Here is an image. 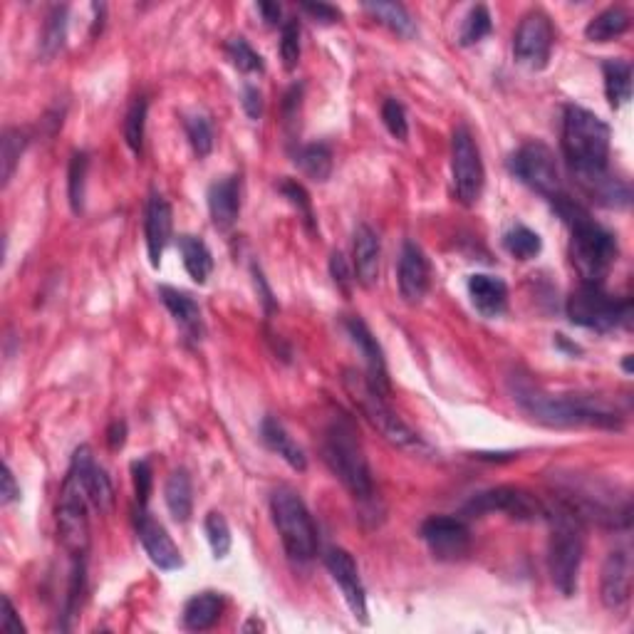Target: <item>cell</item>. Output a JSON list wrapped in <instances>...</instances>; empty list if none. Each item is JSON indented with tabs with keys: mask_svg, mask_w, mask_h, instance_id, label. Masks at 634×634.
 Listing matches in <instances>:
<instances>
[{
	"mask_svg": "<svg viewBox=\"0 0 634 634\" xmlns=\"http://www.w3.org/2000/svg\"><path fill=\"white\" fill-rule=\"evenodd\" d=\"M513 399L535 422L573 429V426H595V429H620L622 417L612 404L592 394H550L526 377H511Z\"/></svg>",
	"mask_w": 634,
	"mask_h": 634,
	"instance_id": "6da1fadb",
	"label": "cell"
},
{
	"mask_svg": "<svg viewBox=\"0 0 634 634\" xmlns=\"http://www.w3.org/2000/svg\"><path fill=\"white\" fill-rule=\"evenodd\" d=\"M563 154L575 179L607 171L610 127L590 109L568 105L563 112Z\"/></svg>",
	"mask_w": 634,
	"mask_h": 634,
	"instance_id": "7a4b0ae2",
	"label": "cell"
},
{
	"mask_svg": "<svg viewBox=\"0 0 634 634\" xmlns=\"http://www.w3.org/2000/svg\"><path fill=\"white\" fill-rule=\"evenodd\" d=\"M322 461L332 476L362 503L374 498V478L365 449L357 439V429L350 419H335L322 436Z\"/></svg>",
	"mask_w": 634,
	"mask_h": 634,
	"instance_id": "3957f363",
	"label": "cell"
},
{
	"mask_svg": "<svg viewBox=\"0 0 634 634\" xmlns=\"http://www.w3.org/2000/svg\"><path fill=\"white\" fill-rule=\"evenodd\" d=\"M545 521L550 523V543H548V570L553 585L563 592L565 597L575 595L580 578L582 553H585V535H582V521L555 501V506H548Z\"/></svg>",
	"mask_w": 634,
	"mask_h": 634,
	"instance_id": "277c9868",
	"label": "cell"
},
{
	"mask_svg": "<svg viewBox=\"0 0 634 634\" xmlns=\"http://www.w3.org/2000/svg\"><path fill=\"white\" fill-rule=\"evenodd\" d=\"M570 226V261L585 285H605L612 265L617 263V238L595 221L587 211H580L568 221Z\"/></svg>",
	"mask_w": 634,
	"mask_h": 634,
	"instance_id": "5b68a950",
	"label": "cell"
},
{
	"mask_svg": "<svg viewBox=\"0 0 634 634\" xmlns=\"http://www.w3.org/2000/svg\"><path fill=\"white\" fill-rule=\"evenodd\" d=\"M270 516L288 558L295 563H310L317 553V528L303 498L288 486L275 488L270 496Z\"/></svg>",
	"mask_w": 634,
	"mask_h": 634,
	"instance_id": "8992f818",
	"label": "cell"
},
{
	"mask_svg": "<svg viewBox=\"0 0 634 634\" xmlns=\"http://www.w3.org/2000/svg\"><path fill=\"white\" fill-rule=\"evenodd\" d=\"M345 387L350 392V397L355 399L360 412L365 414L367 422H370L384 439L392 446L404 451H424L426 444L422 441V436L412 429L409 424H404L397 414L392 412L387 402H384V394L377 392L367 377L357 372H347L345 377Z\"/></svg>",
	"mask_w": 634,
	"mask_h": 634,
	"instance_id": "52a82bcc",
	"label": "cell"
},
{
	"mask_svg": "<svg viewBox=\"0 0 634 634\" xmlns=\"http://www.w3.org/2000/svg\"><path fill=\"white\" fill-rule=\"evenodd\" d=\"M87 506H90V496H87L85 478H82L80 466L70 461V469L62 481L60 501H57V538L75 558H85L87 548H90Z\"/></svg>",
	"mask_w": 634,
	"mask_h": 634,
	"instance_id": "ba28073f",
	"label": "cell"
},
{
	"mask_svg": "<svg viewBox=\"0 0 634 634\" xmlns=\"http://www.w3.org/2000/svg\"><path fill=\"white\" fill-rule=\"evenodd\" d=\"M568 317L573 325L595 332H612L632 320V303L605 293V285H585L568 298Z\"/></svg>",
	"mask_w": 634,
	"mask_h": 634,
	"instance_id": "9c48e42d",
	"label": "cell"
},
{
	"mask_svg": "<svg viewBox=\"0 0 634 634\" xmlns=\"http://www.w3.org/2000/svg\"><path fill=\"white\" fill-rule=\"evenodd\" d=\"M508 169L521 184H526L530 191L545 196L548 201L563 194L558 159H555L553 149L545 147L543 142H528L516 149L508 159Z\"/></svg>",
	"mask_w": 634,
	"mask_h": 634,
	"instance_id": "30bf717a",
	"label": "cell"
},
{
	"mask_svg": "<svg viewBox=\"0 0 634 634\" xmlns=\"http://www.w3.org/2000/svg\"><path fill=\"white\" fill-rule=\"evenodd\" d=\"M451 176H454L456 199L464 206L478 204L486 184L481 152L469 127H459L451 139Z\"/></svg>",
	"mask_w": 634,
	"mask_h": 634,
	"instance_id": "8fae6325",
	"label": "cell"
},
{
	"mask_svg": "<svg viewBox=\"0 0 634 634\" xmlns=\"http://www.w3.org/2000/svg\"><path fill=\"white\" fill-rule=\"evenodd\" d=\"M464 511L469 516L506 513L508 518H516V521H540V518H545L548 503L518 486H498L471 498Z\"/></svg>",
	"mask_w": 634,
	"mask_h": 634,
	"instance_id": "7c38bea8",
	"label": "cell"
},
{
	"mask_svg": "<svg viewBox=\"0 0 634 634\" xmlns=\"http://www.w3.org/2000/svg\"><path fill=\"white\" fill-rule=\"evenodd\" d=\"M553 50V25L543 10H530L513 38V55L528 70H543Z\"/></svg>",
	"mask_w": 634,
	"mask_h": 634,
	"instance_id": "4fadbf2b",
	"label": "cell"
},
{
	"mask_svg": "<svg viewBox=\"0 0 634 634\" xmlns=\"http://www.w3.org/2000/svg\"><path fill=\"white\" fill-rule=\"evenodd\" d=\"M422 540L429 545L434 558L459 560L471 548V530L461 518L431 516L422 523Z\"/></svg>",
	"mask_w": 634,
	"mask_h": 634,
	"instance_id": "5bb4252c",
	"label": "cell"
},
{
	"mask_svg": "<svg viewBox=\"0 0 634 634\" xmlns=\"http://www.w3.org/2000/svg\"><path fill=\"white\" fill-rule=\"evenodd\" d=\"M325 565L330 570L332 580L337 582V587L345 595V602L350 605L355 620H360L362 625H367V592L362 585L360 570H357L355 558L347 553L345 548H330L325 553Z\"/></svg>",
	"mask_w": 634,
	"mask_h": 634,
	"instance_id": "9a60e30c",
	"label": "cell"
},
{
	"mask_svg": "<svg viewBox=\"0 0 634 634\" xmlns=\"http://www.w3.org/2000/svg\"><path fill=\"white\" fill-rule=\"evenodd\" d=\"M137 533H139V540H142L144 550H147L149 560H152L159 570L171 573V570L184 568V558H181L176 543L171 540V535L166 533V528L161 526L157 518H154L152 513H147V508H139Z\"/></svg>",
	"mask_w": 634,
	"mask_h": 634,
	"instance_id": "2e32d148",
	"label": "cell"
},
{
	"mask_svg": "<svg viewBox=\"0 0 634 634\" xmlns=\"http://www.w3.org/2000/svg\"><path fill=\"white\" fill-rule=\"evenodd\" d=\"M602 605L607 610L617 612L630 602L632 595V558L627 548H617L615 553L607 555L602 565V582H600Z\"/></svg>",
	"mask_w": 634,
	"mask_h": 634,
	"instance_id": "e0dca14e",
	"label": "cell"
},
{
	"mask_svg": "<svg viewBox=\"0 0 634 634\" xmlns=\"http://www.w3.org/2000/svg\"><path fill=\"white\" fill-rule=\"evenodd\" d=\"M345 332L352 340V345L362 352L367 367V382L372 384L377 392L387 394L389 392V374H387V362H384V352L379 347L377 337L372 335L370 327L365 325V320H360L357 315L345 317Z\"/></svg>",
	"mask_w": 634,
	"mask_h": 634,
	"instance_id": "ac0fdd59",
	"label": "cell"
},
{
	"mask_svg": "<svg viewBox=\"0 0 634 634\" xmlns=\"http://www.w3.org/2000/svg\"><path fill=\"white\" fill-rule=\"evenodd\" d=\"M431 285V268L426 261L424 251L417 243L407 241L399 256V293L409 305L422 303L429 293Z\"/></svg>",
	"mask_w": 634,
	"mask_h": 634,
	"instance_id": "d6986e66",
	"label": "cell"
},
{
	"mask_svg": "<svg viewBox=\"0 0 634 634\" xmlns=\"http://www.w3.org/2000/svg\"><path fill=\"white\" fill-rule=\"evenodd\" d=\"M171 228H174V213L171 204L161 194H152L147 204V218H144V236H147V253L149 263L154 268L161 265L164 248L171 241Z\"/></svg>",
	"mask_w": 634,
	"mask_h": 634,
	"instance_id": "ffe728a7",
	"label": "cell"
},
{
	"mask_svg": "<svg viewBox=\"0 0 634 634\" xmlns=\"http://www.w3.org/2000/svg\"><path fill=\"white\" fill-rule=\"evenodd\" d=\"M206 199H209L213 226L218 231H228L238 221V213H241V179L238 176H226V179L213 181Z\"/></svg>",
	"mask_w": 634,
	"mask_h": 634,
	"instance_id": "44dd1931",
	"label": "cell"
},
{
	"mask_svg": "<svg viewBox=\"0 0 634 634\" xmlns=\"http://www.w3.org/2000/svg\"><path fill=\"white\" fill-rule=\"evenodd\" d=\"M575 181H578L582 194H585L587 199L605 206V209H627V206H630V184H627L625 179H620V176H612L610 169L600 171V174L582 176V179Z\"/></svg>",
	"mask_w": 634,
	"mask_h": 634,
	"instance_id": "7402d4cb",
	"label": "cell"
},
{
	"mask_svg": "<svg viewBox=\"0 0 634 634\" xmlns=\"http://www.w3.org/2000/svg\"><path fill=\"white\" fill-rule=\"evenodd\" d=\"M379 256H382V246H379L377 233L367 223H360L355 228V241H352V265H355L357 283L365 288H372L377 283Z\"/></svg>",
	"mask_w": 634,
	"mask_h": 634,
	"instance_id": "603a6c76",
	"label": "cell"
},
{
	"mask_svg": "<svg viewBox=\"0 0 634 634\" xmlns=\"http://www.w3.org/2000/svg\"><path fill=\"white\" fill-rule=\"evenodd\" d=\"M469 298L483 317H501L508 308V285L496 275L476 273L469 278Z\"/></svg>",
	"mask_w": 634,
	"mask_h": 634,
	"instance_id": "cb8c5ba5",
	"label": "cell"
},
{
	"mask_svg": "<svg viewBox=\"0 0 634 634\" xmlns=\"http://www.w3.org/2000/svg\"><path fill=\"white\" fill-rule=\"evenodd\" d=\"M159 295L161 303L166 305V310L174 315V320L179 322L181 330L186 332V337L201 340V337H204V317H201L199 303H196L189 293L171 288V285H161Z\"/></svg>",
	"mask_w": 634,
	"mask_h": 634,
	"instance_id": "d4e9b609",
	"label": "cell"
},
{
	"mask_svg": "<svg viewBox=\"0 0 634 634\" xmlns=\"http://www.w3.org/2000/svg\"><path fill=\"white\" fill-rule=\"evenodd\" d=\"M261 439L263 444L273 451V454H278L280 459H283L288 466H293L295 471L308 469V456H305L303 446H300L298 441L288 434V429H285V426L280 424L275 417L263 419Z\"/></svg>",
	"mask_w": 634,
	"mask_h": 634,
	"instance_id": "484cf974",
	"label": "cell"
},
{
	"mask_svg": "<svg viewBox=\"0 0 634 634\" xmlns=\"http://www.w3.org/2000/svg\"><path fill=\"white\" fill-rule=\"evenodd\" d=\"M223 612V597L218 592L206 590L199 592V595L191 597L189 602L184 605V627L191 632H204L211 630L213 625L218 622Z\"/></svg>",
	"mask_w": 634,
	"mask_h": 634,
	"instance_id": "4316f807",
	"label": "cell"
},
{
	"mask_svg": "<svg viewBox=\"0 0 634 634\" xmlns=\"http://www.w3.org/2000/svg\"><path fill=\"white\" fill-rule=\"evenodd\" d=\"M164 501L176 523H186L194 513V486L184 469L171 471L164 486Z\"/></svg>",
	"mask_w": 634,
	"mask_h": 634,
	"instance_id": "83f0119b",
	"label": "cell"
},
{
	"mask_svg": "<svg viewBox=\"0 0 634 634\" xmlns=\"http://www.w3.org/2000/svg\"><path fill=\"white\" fill-rule=\"evenodd\" d=\"M179 251L189 278L194 280V283L204 285L213 273V256L209 246H206L199 236H189V233H186V236H179Z\"/></svg>",
	"mask_w": 634,
	"mask_h": 634,
	"instance_id": "f1b7e54d",
	"label": "cell"
},
{
	"mask_svg": "<svg viewBox=\"0 0 634 634\" xmlns=\"http://www.w3.org/2000/svg\"><path fill=\"white\" fill-rule=\"evenodd\" d=\"M293 161L295 166H298L300 171H303L308 179L317 181V184H322V181L330 179L332 174V149L330 144L325 142H315V144H303V147H298L293 152Z\"/></svg>",
	"mask_w": 634,
	"mask_h": 634,
	"instance_id": "f546056e",
	"label": "cell"
},
{
	"mask_svg": "<svg viewBox=\"0 0 634 634\" xmlns=\"http://www.w3.org/2000/svg\"><path fill=\"white\" fill-rule=\"evenodd\" d=\"M630 28V13L620 5H610L602 13H597L595 18L587 23L585 38L590 43H610V40L620 38L622 33H627Z\"/></svg>",
	"mask_w": 634,
	"mask_h": 634,
	"instance_id": "4dcf8cb0",
	"label": "cell"
},
{
	"mask_svg": "<svg viewBox=\"0 0 634 634\" xmlns=\"http://www.w3.org/2000/svg\"><path fill=\"white\" fill-rule=\"evenodd\" d=\"M602 77H605V95L612 107L620 109L632 97V65L625 60L602 62Z\"/></svg>",
	"mask_w": 634,
	"mask_h": 634,
	"instance_id": "1f68e13d",
	"label": "cell"
},
{
	"mask_svg": "<svg viewBox=\"0 0 634 634\" xmlns=\"http://www.w3.org/2000/svg\"><path fill=\"white\" fill-rule=\"evenodd\" d=\"M365 10L372 13L379 23L387 25L389 30L402 35V38L417 35V23H414V18L402 3H365Z\"/></svg>",
	"mask_w": 634,
	"mask_h": 634,
	"instance_id": "d6a6232c",
	"label": "cell"
},
{
	"mask_svg": "<svg viewBox=\"0 0 634 634\" xmlns=\"http://www.w3.org/2000/svg\"><path fill=\"white\" fill-rule=\"evenodd\" d=\"M65 35H67V5H55V8L50 10L48 20H45L43 38H40V55H43L45 60H53V57L62 50V45H65Z\"/></svg>",
	"mask_w": 634,
	"mask_h": 634,
	"instance_id": "836d02e7",
	"label": "cell"
},
{
	"mask_svg": "<svg viewBox=\"0 0 634 634\" xmlns=\"http://www.w3.org/2000/svg\"><path fill=\"white\" fill-rule=\"evenodd\" d=\"M147 112H149V100L142 95L132 102V107L127 109V117H124V142H127V147L132 149L134 154H142L144 149Z\"/></svg>",
	"mask_w": 634,
	"mask_h": 634,
	"instance_id": "e575fe53",
	"label": "cell"
},
{
	"mask_svg": "<svg viewBox=\"0 0 634 634\" xmlns=\"http://www.w3.org/2000/svg\"><path fill=\"white\" fill-rule=\"evenodd\" d=\"M25 147H28V137L25 132H20L18 127H8L0 139V164H3V186L10 184L15 169H18V161L23 157Z\"/></svg>",
	"mask_w": 634,
	"mask_h": 634,
	"instance_id": "d590c367",
	"label": "cell"
},
{
	"mask_svg": "<svg viewBox=\"0 0 634 634\" xmlns=\"http://www.w3.org/2000/svg\"><path fill=\"white\" fill-rule=\"evenodd\" d=\"M503 248L511 253L518 261H530V258L538 256L543 251V241L535 231H530L528 226H513L511 231H506L503 236Z\"/></svg>",
	"mask_w": 634,
	"mask_h": 634,
	"instance_id": "8d00e7d4",
	"label": "cell"
},
{
	"mask_svg": "<svg viewBox=\"0 0 634 634\" xmlns=\"http://www.w3.org/2000/svg\"><path fill=\"white\" fill-rule=\"evenodd\" d=\"M87 169H90V154L87 152L72 154L70 171H67V196H70V206L75 213H82V209H85Z\"/></svg>",
	"mask_w": 634,
	"mask_h": 634,
	"instance_id": "74e56055",
	"label": "cell"
},
{
	"mask_svg": "<svg viewBox=\"0 0 634 634\" xmlns=\"http://www.w3.org/2000/svg\"><path fill=\"white\" fill-rule=\"evenodd\" d=\"M184 129L186 137H189L191 149L199 159L209 157L213 152V124L209 117L204 114H191V117L184 119Z\"/></svg>",
	"mask_w": 634,
	"mask_h": 634,
	"instance_id": "f35d334b",
	"label": "cell"
},
{
	"mask_svg": "<svg viewBox=\"0 0 634 634\" xmlns=\"http://www.w3.org/2000/svg\"><path fill=\"white\" fill-rule=\"evenodd\" d=\"M491 30H493V20L486 5H474V8L469 10V15H466L464 25H461V35H459L461 45L469 48V45L481 43Z\"/></svg>",
	"mask_w": 634,
	"mask_h": 634,
	"instance_id": "ab89813d",
	"label": "cell"
},
{
	"mask_svg": "<svg viewBox=\"0 0 634 634\" xmlns=\"http://www.w3.org/2000/svg\"><path fill=\"white\" fill-rule=\"evenodd\" d=\"M226 55H228V60H231L233 65L238 67V70L246 72V75H253V72H258V75H261V72L265 70L263 57L258 55L256 50L248 45V40L241 38V35H238V38L228 40Z\"/></svg>",
	"mask_w": 634,
	"mask_h": 634,
	"instance_id": "60d3db41",
	"label": "cell"
},
{
	"mask_svg": "<svg viewBox=\"0 0 634 634\" xmlns=\"http://www.w3.org/2000/svg\"><path fill=\"white\" fill-rule=\"evenodd\" d=\"M278 191L290 201V204L298 209V216L303 218L305 228L308 231H315L317 223H315V211H313V201H310V194L305 191L303 184H298L295 179H283L278 184Z\"/></svg>",
	"mask_w": 634,
	"mask_h": 634,
	"instance_id": "b9f144b4",
	"label": "cell"
},
{
	"mask_svg": "<svg viewBox=\"0 0 634 634\" xmlns=\"http://www.w3.org/2000/svg\"><path fill=\"white\" fill-rule=\"evenodd\" d=\"M204 530L213 550V558H226L233 540H231V528H228V521L223 518V513L211 511L204 521Z\"/></svg>",
	"mask_w": 634,
	"mask_h": 634,
	"instance_id": "7bdbcfd3",
	"label": "cell"
},
{
	"mask_svg": "<svg viewBox=\"0 0 634 634\" xmlns=\"http://www.w3.org/2000/svg\"><path fill=\"white\" fill-rule=\"evenodd\" d=\"M280 57L285 70L293 72L300 62V23L295 18L285 20L280 30Z\"/></svg>",
	"mask_w": 634,
	"mask_h": 634,
	"instance_id": "ee69618b",
	"label": "cell"
},
{
	"mask_svg": "<svg viewBox=\"0 0 634 634\" xmlns=\"http://www.w3.org/2000/svg\"><path fill=\"white\" fill-rule=\"evenodd\" d=\"M382 119H384V127L389 129V134H392L394 139L407 142L409 122H407V109H404L402 102L394 100V97H387L382 105Z\"/></svg>",
	"mask_w": 634,
	"mask_h": 634,
	"instance_id": "f6af8a7d",
	"label": "cell"
},
{
	"mask_svg": "<svg viewBox=\"0 0 634 634\" xmlns=\"http://www.w3.org/2000/svg\"><path fill=\"white\" fill-rule=\"evenodd\" d=\"M132 476H134V496H137L139 508H147L149 493H152V483H154V474H152L149 461H134Z\"/></svg>",
	"mask_w": 634,
	"mask_h": 634,
	"instance_id": "bcb514c9",
	"label": "cell"
},
{
	"mask_svg": "<svg viewBox=\"0 0 634 634\" xmlns=\"http://www.w3.org/2000/svg\"><path fill=\"white\" fill-rule=\"evenodd\" d=\"M330 273H332V280H335V285L337 288L342 290V293L347 295V298H350V293H352V283H355V273H352L350 270V265H347V261H345V256H342L340 251H335L330 256Z\"/></svg>",
	"mask_w": 634,
	"mask_h": 634,
	"instance_id": "7dc6e473",
	"label": "cell"
},
{
	"mask_svg": "<svg viewBox=\"0 0 634 634\" xmlns=\"http://www.w3.org/2000/svg\"><path fill=\"white\" fill-rule=\"evenodd\" d=\"M300 102H303V85H293L283 100V122L285 127H293L298 122Z\"/></svg>",
	"mask_w": 634,
	"mask_h": 634,
	"instance_id": "c3c4849f",
	"label": "cell"
},
{
	"mask_svg": "<svg viewBox=\"0 0 634 634\" xmlns=\"http://www.w3.org/2000/svg\"><path fill=\"white\" fill-rule=\"evenodd\" d=\"M0 630H3L5 634H23L25 632L23 622H20L18 612H15L13 602H10L8 595L3 597V617H0Z\"/></svg>",
	"mask_w": 634,
	"mask_h": 634,
	"instance_id": "681fc988",
	"label": "cell"
},
{
	"mask_svg": "<svg viewBox=\"0 0 634 634\" xmlns=\"http://www.w3.org/2000/svg\"><path fill=\"white\" fill-rule=\"evenodd\" d=\"M300 8H303L308 15H313L315 20H320V23L330 25L340 20V10L330 3H300Z\"/></svg>",
	"mask_w": 634,
	"mask_h": 634,
	"instance_id": "f907efd6",
	"label": "cell"
},
{
	"mask_svg": "<svg viewBox=\"0 0 634 634\" xmlns=\"http://www.w3.org/2000/svg\"><path fill=\"white\" fill-rule=\"evenodd\" d=\"M243 109L251 119H258L263 114V95L256 85H246L243 87V100H241Z\"/></svg>",
	"mask_w": 634,
	"mask_h": 634,
	"instance_id": "816d5d0a",
	"label": "cell"
},
{
	"mask_svg": "<svg viewBox=\"0 0 634 634\" xmlns=\"http://www.w3.org/2000/svg\"><path fill=\"white\" fill-rule=\"evenodd\" d=\"M20 498V486L15 483V476L13 471H10L8 464H3V488H0V501H3V506H10L13 501H18Z\"/></svg>",
	"mask_w": 634,
	"mask_h": 634,
	"instance_id": "f5cc1de1",
	"label": "cell"
},
{
	"mask_svg": "<svg viewBox=\"0 0 634 634\" xmlns=\"http://www.w3.org/2000/svg\"><path fill=\"white\" fill-rule=\"evenodd\" d=\"M124 441H127V424H124V422H112V424H109V429H107L109 449H112V451L122 449Z\"/></svg>",
	"mask_w": 634,
	"mask_h": 634,
	"instance_id": "db71d44e",
	"label": "cell"
},
{
	"mask_svg": "<svg viewBox=\"0 0 634 634\" xmlns=\"http://www.w3.org/2000/svg\"><path fill=\"white\" fill-rule=\"evenodd\" d=\"M253 278H256V288L261 290V295H263V305H265V310H273L275 308V300H273V293H270V288H268V283H265V278H263V273L258 268H253Z\"/></svg>",
	"mask_w": 634,
	"mask_h": 634,
	"instance_id": "11a10c76",
	"label": "cell"
},
{
	"mask_svg": "<svg viewBox=\"0 0 634 634\" xmlns=\"http://www.w3.org/2000/svg\"><path fill=\"white\" fill-rule=\"evenodd\" d=\"M258 10H261L263 20L268 25H278L280 23V15H283V10H280L278 3H258Z\"/></svg>",
	"mask_w": 634,
	"mask_h": 634,
	"instance_id": "9f6ffc18",
	"label": "cell"
},
{
	"mask_svg": "<svg viewBox=\"0 0 634 634\" xmlns=\"http://www.w3.org/2000/svg\"><path fill=\"white\" fill-rule=\"evenodd\" d=\"M625 372H632V357L630 355L625 357Z\"/></svg>",
	"mask_w": 634,
	"mask_h": 634,
	"instance_id": "6f0895ef",
	"label": "cell"
}]
</instances>
